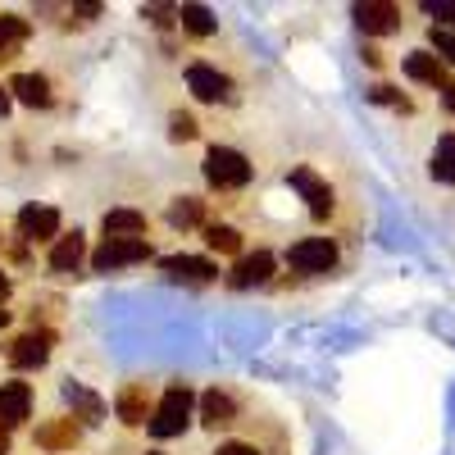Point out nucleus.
Here are the masks:
<instances>
[{
  "instance_id": "1",
  "label": "nucleus",
  "mask_w": 455,
  "mask_h": 455,
  "mask_svg": "<svg viewBox=\"0 0 455 455\" xmlns=\"http://www.w3.org/2000/svg\"><path fill=\"white\" fill-rule=\"evenodd\" d=\"M192 410H196V392L187 387V383H173L164 396H160V405H156V414H150V437H178V433H187V424H192Z\"/></svg>"
},
{
  "instance_id": "2",
  "label": "nucleus",
  "mask_w": 455,
  "mask_h": 455,
  "mask_svg": "<svg viewBox=\"0 0 455 455\" xmlns=\"http://www.w3.org/2000/svg\"><path fill=\"white\" fill-rule=\"evenodd\" d=\"M205 182L219 187V192H233V187L251 182V160L233 146H210L205 150Z\"/></svg>"
},
{
  "instance_id": "3",
  "label": "nucleus",
  "mask_w": 455,
  "mask_h": 455,
  "mask_svg": "<svg viewBox=\"0 0 455 455\" xmlns=\"http://www.w3.org/2000/svg\"><path fill=\"white\" fill-rule=\"evenodd\" d=\"M287 264L296 274H328L332 264H337V246L328 237H306V242H296L287 251Z\"/></svg>"
},
{
  "instance_id": "4",
  "label": "nucleus",
  "mask_w": 455,
  "mask_h": 455,
  "mask_svg": "<svg viewBox=\"0 0 455 455\" xmlns=\"http://www.w3.org/2000/svg\"><path fill=\"white\" fill-rule=\"evenodd\" d=\"M150 259V242L137 237V242H105L96 255H92V269L96 274H114V269H128V264H141Z\"/></svg>"
},
{
  "instance_id": "5",
  "label": "nucleus",
  "mask_w": 455,
  "mask_h": 455,
  "mask_svg": "<svg viewBox=\"0 0 455 455\" xmlns=\"http://www.w3.org/2000/svg\"><path fill=\"white\" fill-rule=\"evenodd\" d=\"M51 347H55V332H23V337H14V347L5 351L10 355V364L14 369H42L46 360H51Z\"/></svg>"
},
{
  "instance_id": "6",
  "label": "nucleus",
  "mask_w": 455,
  "mask_h": 455,
  "mask_svg": "<svg viewBox=\"0 0 455 455\" xmlns=\"http://www.w3.org/2000/svg\"><path fill=\"white\" fill-rule=\"evenodd\" d=\"M19 233L28 242H60V210H51V205H23L19 210Z\"/></svg>"
},
{
  "instance_id": "7",
  "label": "nucleus",
  "mask_w": 455,
  "mask_h": 455,
  "mask_svg": "<svg viewBox=\"0 0 455 455\" xmlns=\"http://www.w3.org/2000/svg\"><path fill=\"white\" fill-rule=\"evenodd\" d=\"M405 73L414 83H424V87H437L442 96H451L455 87H451V73H446V64L437 60V55H428V51H410L405 55Z\"/></svg>"
},
{
  "instance_id": "8",
  "label": "nucleus",
  "mask_w": 455,
  "mask_h": 455,
  "mask_svg": "<svg viewBox=\"0 0 455 455\" xmlns=\"http://www.w3.org/2000/svg\"><path fill=\"white\" fill-rule=\"evenodd\" d=\"M187 87H192L196 100H210V105L233 100V83H228L219 68H210V64H192V68H187Z\"/></svg>"
},
{
  "instance_id": "9",
  "label": "nucleus",
  "mask_w": 455,
  "mask_h": 455,
  "mask_svg": "<svg viewBox=\"0 0 455 455\" xmlns=\"http://www.w3.org/2000/svg\"><path fill=\"white\" fill-rule=\"evenodd\" d=\"M291 187L306 196V205H310L315 219H328V214H332V187H328L315 169H291Z\"/></svg>"
},
{
  "instance_id": "10",
  "label": "nucleus",
  "mask_w": 455,
  "mask_h": 455,
  "mask_svg": "<svg viewBox=\"0 0 455 455\" xmlns=\"http://www.w3.org/2000/svg\"><path fill=\"white\" fill-rule=\"evenodd\" d=\"M32 414V387L28 383H0V428H19Z\"/></svg>"
},
{
  "instance_id": "11",
  "label": "nucleus",
  "mask_w": 455,
  "mask_h": 455,
  "mask_svg": "<svg viewBox=\"0 0 455 455\" xmlns=\"http://www.w3.org/2000/svg\"><path fill=\"white\" fill-rule=\"evenodd\" d=\"M269 278H274V255H269V251L242 255V259L233 264V274H228V283H233L237 291H246V287H259V283H269Z\"/></svg>"
},
{
  "instance_id": "12",
  "label": "nucleus",
  "mask_w": 455,
  "mask_h": 455,
  "mask_svg": "<svg viewBox=\"0 0 455 455\" xmlns=\"http://www.w3.org/2000/svg\"><path fill=\"white\" fill-rule=\"evenodd\" d=\"M355 23L369 36H383V32H396L401 28V10L396 5H383V0H364V5H355Z\"/></svg>"
},
{
  "instance_id": "13",
  "label": "nucleus",
  "mask_w": 455,
  "mask_h": 455,
  "mask_svg": "<svg viewBox=\"0 0 455 455\" xmlns=\"http://www.w3.org/2000/svg\"><path fill=\"white\" fill-rule=\"evenodd\" d=\"M160 269L169 278H178V283H214L219 278V269H214L210 259H201V255H169Z\"/></svg>"
},
{
  "instance_id": "14",
  "label": "nucleus",
  "mask_w": 455,
  "mask_h": 455,
  "mask_svg": "<svg viewBox=\"0 0 455 455\" xmlns=\"http://www.w3.org/2000/svg\"><path fill=\"white\" fill-rule=\"evenodd\" d=\"M100 228H105V242H137V237H146V214L141 210H109Z\"/></svg>"
},
{
  "instance_id": "15",
  "label": "nucleus",
  "mask_w": 455,
  "mask_h": 455,
  "mask_svg": "<svg viewBox=\"0 0 455 455\" xmlns=\"http://www.w3.org/2000/svg\"><path fill=\"white\" fill-rule=\"evenodd\" d=\"M114 410H119V419L128 424V428H141V424H150V396H146V387L141 383H132V387H124L119 392V401H114Z\"/></svg>"
},
{
  "instance_id": "16",
  "label": "nucleus",
  "mask_w": 455,
  "mask_h": 455,
  "mask_svg": "<svg viewBox=\"0 0 455 455\" xmlns=\"http://www.w3.org/2000/svg\"><path fill=\"white\" fill-rule=\"evenodd\" d=\"M10 92H14L23 105H32V109H51V100H55V92H51V83L42 78V73H14Z\"/></svg>"
},
{
  "instance_id": "17",
  "label": "nucleus",
  "mask_w": 455,
  "mask_h": 455,
  "mask_svg": "<svg viewBox=\"0 0 455 455\" xmlns=\"http://www.w3.org/2000/svg\"><path fill=\"white\" fill-rule=\"evenodd\" d=\"M233 419H237V401L228 396V392H219V387H214V392H205V396H201V424H205V428H214V433H219V428L233 424Z\"/></svg>"
},
{
  "instance_id": "18",
  "label": "nucleus",
  "mask_w": 455,
  "mask_h": 455,
  "mask_svg": "<svg viewBox=\"0 0 455 455\" xmlns=\"http://www.w3.org/2000/svg\"><path fill=\"white\" fill-rule=\"evenodd\" d=\"M83 259H87L83 233H68V237H60V242L51 246V269H55V274H78Z\"/></svg>"
},
{
  "instance_id": "19",
  "label": "nucleus",
  "mask_w": 455,
  "mask_h": 455,
  "mask_svg": "<svg viewBox=\"0 0 455 455\" xmlns=\"http://www.w3.org/2000/svg\"><path fill=\"white\" fill-rule=\"evenodd\" d=\"M64 401L73 405V419H83V424H100L105 419V401L96 392H87L83 383H64Z\"/></svg>"
},
{
  "instance_id": "20",
  "label": "nucleus",
  "mask_w": 455,
  "mask_h": 455,
  "mask_svg": "<svg viewBox=\"0 0 455 455\" xmlns=\"http://www.w3.org/2000/svg\"><path fill=\"white\" fill-rule=\"evenodd\" d=\"M36 446H42V451H73V446H78V424H73V419L42 424V428H36Z\"/></svg>"
},
{
  "instance_id": "21",
  "label": "nucleus",
  "mask_w": 455,
  "mask_h": 455,
  "mask_svg": "<svg viewBox=\"0 0 455 455\" xmlns=\"http://www.w3.org/2000/svg\"><path fill=\"white\" fill-rule=\"evenodd\" d=\"M28 19H19V14H0V60H14L19 51H23V42H28Z\"/></svg>"
},
{
  "instance_id": "22",
  "label": "nucleus",
  "mask_w": 455,
  "mask_h": 455,
  "mask_svg": "<svg viewBox=\"0 0 455 455\" xmlns=\"http://www.w3.org/2000/svg\"><path fill=\"white\" fill-rule=\"evenodd\" d=\"M428 173H433L437 182L455 187V132L437 137V146H433V160H428Z\"/></svg>"
},
{
  "instance_id": "23",
  "label": "nucleus",
  "mask_w": 455,
  "mask_h": 455,
  "mask_svg": "<svg viewBox=\"0 0 455 455\" xmlns=\"http://www.w3.org/2000/svg\"><path fill=\"white\" fill-rule=\"evenodd\" d=\"M205 246L219 251V255H237L242 251V233H237V228H228V223H210L205 228Z\"/></svg>"
},
{
  "instance_id": "24",
  "label": "nucleus",
  "mask_w": 455,
  "mask_h": 455,
  "mask_svg": "<svg viewBox=\"0 0 455 455\" xmlns=\"http://www.w3.org/2000/svg\"><path fill=\"white\" fill-rule=\"evenodd\" d=\"M201 219H205V201H196V196H178L169 205V223L173 228H196Z\"/></svg>"
},
{
  "instance_id": "25",
  "label": "nucleus",
  "mask_w": 455,
  "mask_h": 455,
  "mask_svg": "<svg viewBox=\"0 0 455 455\" xmlns=\"http://www.w3.org/2000/svg\"><path fill=\"white\" fill-rule=\"evenodd\" d=\"M178 23L187 28V32H196V36H210L219 23H214V14L205 10V5H182L178 10Z\"/></svg>"
},
{
  "instance_id": "26",
  "label": "nucleus",
  "mask_w": 455,
  "mask_h": 455,
  "mask_svg": "<svg viewBox=\"0 0 455 455\" xmlns=\"http://www.w3.org/2000/svg\"><path fill=\"white\" fill-rule=\"evenodd\" d=\"M424 14L437 19L442 32H446V28H455V0H424Z\"/></svg>"
},
{
  "instance_id": "27",
  "label": "nucleus",
  "mask_w": 455,
  "mask_h": 455,
  "mask_svg": "<svg viewBox=\"0 0 455 455\" xmlns=\"http://www.w3.org/2000/svg\"><path fill=\"white\" fill-rule=\"evenodd\" d=\"M169 132H173V141H192L201 128H196V119H192V114H169Z\"/></svg>"
},
{
  "instance_id": "28",
  "label": "nucleus",
  "mask_w": 455,
  "mask_h": 455,
  "mask_svg": "<svg viewBox=\"0 0 455 455\" xmlns=\"http://www.w3.org/2000/svg\"><path fill=\"white\" fill-rule=\"evenodd\" d=\"M369 100H378V105H392V109H414V105H410L396 87H373V92H369Z\"/></svg>"
},
{
  "instance_id": "29",
  "label": "nucleus",
  "mask_w": 455,
  "mask_h": 455,
  "mask_svg": "<svg viewBox=\"0 0 455 455\" xmlns=\"http://www.w3.org/2000/svg\"><path fill=\"white\" fill-rule=\"evenodd\" d=\"M433 46H437V55H446V60H451V68H455V32L433 28Z\"/></svg>"
},
{
  "instance_id": "30",
  "label": "nucleus",
  "mask_w": 455,
  "mask_h": 455,
  "mask_svg": "<svg viewBox=\"0 0 455 455\" xmlns=\"http://www.w3.org/2000/svg\"><path fill=\"white\" fill-rule=\"evenodd\" d=\"M150 23H160V28H169V23H178V10H169V5H150V10H141Z\"/></svg>"
},
{
  "instance_id": "31",
  "label": "nucleus",
  "mask_w": 455,
  "mask_h": 455,
  "mask_svg": "<svg viewBox=\"0 0 455 455\" xmlns=\"http://www.w3.org/2000/svg\"><path fill=\"white\" fill-rule=\"evenodd\" d=\"M214 455H259V451H255V446H246V442H223Z\"/></svg>"
},
{
  "instance_id": "32",
  "label": "nucleus",
  "mask_w": 455,
  "mask_h": 455,
  "mask_svg": "<svg viewBox=\"0 0 455 455\" xmlns=\"http://www.w3.org/2000/svg\"><path fill=\"white\" fill-rule=\"evenodd\" d=\"M360 55H364V64H369V68H378V64H383V55H378V51H373V46H364V51H360Z\"/></svg>"
},
{
  "instance_id": "33",
  "label": "nucleus",
  "mask_w": 455,
  "mask_h": 455,
  "mask_svg": "<svg viewBox=\"0 0 455 455\" xmlns=\"http://www.w3.org/2000/svg\"><path fill=\"white\" fill-rule=\"evenodd\" d=\"M0 455H10V433L0 428Z\"/></svg>"
},
{
  "instance_id": "34",
  "label": "nucleus",
  "mask_w": 455,
  "mask_h": 455,
  "mask_svg": "<svg viewBox=\"0 0 455 455\" xmlns=\"http://www.w3.org/2000/svg\"><path fill=\"white\" fill-rule=\"evenodd\" d=\"M10 109V92H0V114H5Z\"/></svg>"
},
{
  "instance_id": "35",
  "label": "nucleus",
  "mask_w": 455,
  "mask_h": 455,
  "mask_svg": "<svg viewBox=\"0 0 455 455\" xmlns=\"http://www.w3.org/2000/svg\"><path fill=\"white\" fill-rule=\"evenodd\" d=\"M5 291H10V278H5V274H0V296H5Z\"/></svg>"
},
{
  "instance_id": "36",
  "label": "nucleus",
  "mask_w": 455,
  "mask_h": 455,
  "mask_svg": "<svg viewBox=\"0 0 455 455\" xmlns=\"http://www.w3.org/2000/svg\"><path fill=\"white\" fill-rule=\"evenodd\" d=\"M10 323V310H0V328H5Z\"/></svg>"
},
{
  "instance_id": "37",
  "label": "nucleus",
  "mask_w": 455,
  "mask_h": 455,
  "mask_svg": "<svg viewBox=\"0 0 455 455\" xmlns=\"http://www.w3.org/2000/svg\"><path fill=\"white\" fill-rule=\"evenodd\" d=\"M446 105H451V109H455V92H451V96H446Z\"/></svg>"
},
{
  "instance_id": "38",
  "label": "nucleus",
  "mask_w": 455,
  "mask_h": 455,
  "mask_svg": "<svg viewBox=\"0 0 455 455\" xmlns=\"http://www.w3.org/2000/svg\"><path fill=\"white\" fill-rule=\"evenodd\" d=\"M150 455H160V451H150Z\"/></svg>"
}]
</instances>
